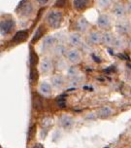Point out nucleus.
I'll return each instance as SVG.
<instances>
[{"instance_id":"nucleus-10","label":"nucleus","mask_w":131,"mask_h":148,"mask_svg":"<svg viewBox=\"0 0 131 148\" xmlns=\"http://www.w3.org/2000/svg\"><path fill=\"white\" fill-rule=\"evenodd\" d=\"M116 30L119 35H124V34L130 32V23L128 22L124 21V18L122 20H119L117 25H116Z\"/></svg>"},{"instance_id":"nucleus-12","label":"nucleus","mask_w":131,"mask_h":148,"mask_svg":"<svg viewBox=\"0 0 131 148\" xmlns=\"http://www.w3.org/2000/svg\"><path fill=\"white\" fill-rule=\"evenodd\" d=\"M76 28H77L79 32H86L90 28V23L83 17H81L76 22Z\"/></svg>"},{"instance_id":"nucleus-26","label":"nucleus","mask_w":131,"mask_h":148,"mask_svg":"<svg viewBox=\"0 0 131 148\" xmlns=\"http://www.w3.org/2000/svg\"><path fill=\"white\" fill-rule=\"evenodd\" d=\"M126 10L127 12L131 14V0H128L127 3H126Z\"/></svg>"},{"instance_id":"nucleus-14","label":"nucleus","mask_w":131,"mask_h":148,"mask_svg":"<svg viewBox=\"0 0 131 148\" xmlns=\"http://www.w3.org/2000/svg\"><path fill=\"white\" fill-rule=\"evenodd\" d=\"M52 84L56 89H61L65 84V79L60 74H56L52 78Z\"/></svg>"},{"instance_id":"nucleus-9","label":"nucleus","mask_w":131,"mask_h":148,"mask_svg":"<svg viewBox=\"0 0 131 148\" xmlns=\"http://www.w3.org/2000/svg\"><path fill=\"white\" fill-rule=\"evenodd\" d=\"M52 67H54V64H52V62L51 59L49 58H45L40 62V64H39V69H40V72L43 74H48L52 70Z\"/></svg>"},{"instance_id":"nucleus-19","label":"nucleus","mask_w":131,"mask_h":148,"mask_svg":"<svg viewBox=\"0 0 131 148\" xmlns=\"http://www.w3.org/2000/svg\"><path fill=\"white\" fill-rule=\"evenodd\" d=\"M113 47H114V48H116V49H119V50L124 48V38H122L121 35L116 36Z\"/></svg>"},{"instance_id":"nucleus-11","label":"nucleus","mask_w":131,"mask_h":148,"mask_svg":"<svg viewBox=\"0 0 131 148\" xmlns=\"http://www.w3.org/2000/svg\"><path fill=\"white\" fill-rule=\"evenodd\" d=\"M88 41L90 45H99L102 43V33L99 31H90L88 34Z\"/></svg>"},{"instance_id":"nucleus-16","label":"nucleus","mask_w":131,"mask_h":148,"mask_svg":"<svg viewBox=\"0 0 131 148\" xmlns=\"http://www.w3.org/2000/svg\"><path fill=\"white\" fill-rule=\"evenodd\" d=\"M27 37H28L27 31H25V30L18 31L14 35V37H13V42H14V43H20V42H23L24 40H26Z\"/></svg>"},{"instance_id":"nucleus-30","label":"nucleus","mask_w":131,"mask_h":148,"mask_svg":"<svg viewBox=\"0 0 131 148\" xmlns=\"http://www.w3.org/2000/svg\"><path fill=\"white\" fill-rule=\"evenodd\" d=\"M130 33H131V23H130Z\"/></svg>"},{"instance_id":"nucleus-18","label":"nucleus","mask_w":131,"mask_h":148,"mask_svg":"<svg viewBox=\"0 0 131 148\" xmlns=\"http://www.w3.org/2000/svg\"><path fill=\"white\" fill-rule=\"evenodd\" d=\"M113 1H114V0H97V1H96V4H97L99 9L105 10L111 6Z\"/></svg>"},{"instance_id":"nucleus-31","label":"nucleus","mask_w":131,"mask_h":148,"mask_svg":"<svg viewBox=\"0 0 131 148\" xmlns=\"http://www.w3.org/2000/svg\"><path fill=\"white\" fill-rule=\"evenodd\" d=\"M114 1H116V0H114Z\"/></svg>"},{"instance_id":"nucleus-2","label":"nucleus","mask_w":131,"mask_h":148,"mask_svg":"<svg viewBox=\"0 0 131 148\" xmlns=\"http://www.w3.org/2000/svg\"><path fill=\"white\" fill-rule=\"evenodd\" d=\"M34 6L29 0H22L17 8V13L22 18H30L34 14Z\"/></svg>"},{"instance_id":"nucleus-4","label":"nucleus","mask_w":131,"mask_h":148,"mask_svg":"<svg viewBox=\"0 0 131 148\" xmlns=\"http://www.w3.org/2000/svg\"><path fill=\"white\" fill-rule=\"evenodd\" d=\"M66 59L72 64H78L82 60V53H81L77 48H71L67 50L65 53Z\"/></svg>"},{"instance_id":"nucleus-24","label":"nucleus","mask_w":131,"mask_h":148,"mask_svg":"<svg viewBox=\"0 0 131 148\" xmlns=\"http://www.w3.org/2000/svg\"><path fill=\"white\" fill-rule=\"evenodd\" d=\"M40 34H41V28H39V29L36 31V33H35V36H34V38L32 39V42H35L37 39L40 37Z\"/></svg>"},{"instance_id":"nucleus-27","label":"nucleus","mask_w":131,"mask_h":148,"mask_svg":"<svg viewBox=\"0 0 131 148\" xmlns=\"http://www.w3.org/2000/svg\"><path fill=\"white\" fill-rule=\"evenodd\" d=\"M65 3V0H57L56 1V6H62Z\"/></svg>"},{"instance_id":"nucleus-15","label":"nucleus","mask_w":131,"mask_h":148,"mask_svg":"<svg viewBox=\"0 0 131 148\" xmlns=\"http://www.w3.org/2000/svg\"><path fill=\"white\" fill-rule=\"evenodd\" d=\"M38 90H39V92L43 96H50L52 94V87L51 85L48 83V82L44 81L39 85L38 87Z\"/></svg>"},{"instance_id":"nucleus-28","label":"nucleus","mask_w":131,"mask_h":148,"mask_svg":"<svg viewBox=\"0 0 131 148\" xmlns=\"http://www.w3.org/2000/svg\"><path fill=\"white\" fill-rule=\"evenodd\" d=\"M32 148H44V147L42 146L41 144L37 143V144H35V145H34V146H32Z\"/></svg>"},{"instance_id":"nucleus-20","label":"nucleus","mask_w":131,"mask_h":148,"mask_svg":"<svg viewBox=\"0 0 131 148\" xmlns=\"http://www.w3.org/2000/svg\"><path fill=\"white\" fill-rule=\"evenodd\" d=\"M60 121H61L62 127H64V128H70L73 125V120L68 116H63L60 119Z\"/></svg>"},{"instance_id":"nucleus-1","label":"nucleus","mask_w":131,"mask_h":148,"mask_svg":"<svg viewBox=\"0 0 131 148\" xmlns=\"http://www.w3.org/2000/svg\"><path fill=\"white\" fill-rule=\"evenodd\" d=\"M45 20L47 25L50 27L52 28V29H56V28H58L61 25L62 21H63V15L59 10H52L46 15Z\"/></svg>"},{"instance_id":"nucleus-7","label":"nucleus","mask_w":131,"mask_h":148,"mask_svg":"<svg viewBox=\"0 0 131 148\" xmlns=\"http://www.w3.org/2000/svg\"><path fill=\"white\" fill-rule=\"evenodd\" d=\"M97 26L107 31L112 26V18L107 14H101L97 18Z\"/></svg>"},{"instance_id":"nucleus-29","label":"nucleus","mask_w":131,"mask_h":148,"mask_svg":"<svg viewBox=\"0 0 131 148\" xmlns=\"http://www.w3.org/2000/svg\"><path fill=\"white\" fill-rule=\"evenodd\" d=\"M128 47H129V49L131 50V38L129 39V41H128Z\"/></svg>"},{"instance_id":"nucleus-21","label":"nucleus","mask_w":131,"mask_h":148,"mask_svg":"<svg viewBox=\"0 0 131 148\" xmlns=\"http://www.w3.org/2000/svg\"><path fill=\"white\" fill-rule=\"evenodd\" d=\"M111 113H112V109L107 106L101 108V109L99 110V116H100V117H103V118L108 117L109 115H111Z\"/></svg>"},{"instance_id":"nucleus-25","label":"nucleus","mask_w":131,"mask_h":148,"mask_svg":"<svg viewBox=\"0 0 131 148\" xmlns=\"http://www.w3.org/2000/svg\"><path fill=\"white\" fill-rule=\"evenodd\" d=\"M30 77H31V80H32V81H35L36 79H37V74H36L35 69H34V70H31V75H30Z\"/></svg>"},{"instance_id":"nucleus-17","label":"nucleus","mask_w":131,"mask_h":148,"mask_svg":"<svg viewBox=\"0 0 131 148\" xmlns=\"http://www.w3.org/2000/svg\"><path fill=\"white\" fill-rule=\"evenodd\" d=\"M90 4V0H73V6L78 11L86 9Z\"/></svg>"},{"instance_id":"nucleus-13","label":"nucleus","mask_w":131,"mask_h":148,"mask_svg":"<svg viewBox=\"0 0 131 148\" xmlns=\"http://www.w3.org/2000/svg\"><path fill=\"white\" fill-rule=\"evenodd\" d=\"M115 38L116 36L113 34L111 31H105L104 33H102V43L106 46H109V47H113L114 45V42H115Z\"/></svg>"},{"instance_id":"nucleus-8","label":"nucleus","mask_w":131,"mask_h":148,"mask_svg":"<svg viewBox=\"0 0 131 148\" xmlns=\"http://www.w3.org/2000/svg\"><path fill=\"white\" fill-rule=\"evenodd\" d=\"M67 41L72 48H78L83 44V38L80 32H71L68 35Z\"/></svg>"},{"instance_id":"nucleus-6","label":"nucleus","mask_w":131,"mask_h":148,"mask_svg":"<svg viewBox=\"0 0 131 148\" xmlns=\"http://www.w3.org/2000/svg\"><path fill=\"white\" fill-rule=\"evenodd\" d=\"M126 7L124 6L120 2H117L116 4H114V6L112 8V15L117 20H122L125 17L126 14Z\"/></svg>"},{"instance_id":"nucleus-22","label":"nucleus","mask_w":131,"mask_h":148,"mask_svg":"<svg viewBox=\"0 0 131 148\" xmlns=\"http://www.w3.org/2000/svg\"><path fill=\"white\" fill-rule=\"evenodd\" d=\"M65 52V48L63 45H56V47H54V54L56 56H61L63 55Z\"/></svg>"},{"instance_id":"nucleus-5","label":"nucleus","mask_w":131,"mask_h":148,"mask_svg":"<svg viewBox=\"0 0 131 148\" xmlns=\"http://www.w3.org/2000/svg\"><path fill=\"white\" fill-rule=\"evenodd\" d=\"M56 42H57V38L56 36L49 35V36L45 37L41 43L42 52L46 53V52L51 51V50H52L56 46Z\"/></svg>"},{"instance_id":"nucleus-23","label":"nucleus","mask_w":131,"mask_h":148,"mask_svg":"<svg viewBox=\"0 0 131 148\" xmlns=\"http://www.w3.org/2000/svg\"><path fill=\"white\" fill-rule=\"evenodd\" d=\"M36 2L39 4V5H41V6H46L47 4H49V2L51 1V0H35Z\"/></svg>"},{"instance_id":"nucleus-3","label":"nucleus","mask_w":131,"mask_h":148,"mask_svg":"<svg viewBox=\"0 0 131 148\" xmlns=\"http://www.w3.org/2000/svg\"><path fill=\"white\" fill-rule=\"evenodd\" d=\"M15 22L12 18H3L0 23V33L2 36H7L15 29Z\"/></svg>"}]
</instances>
